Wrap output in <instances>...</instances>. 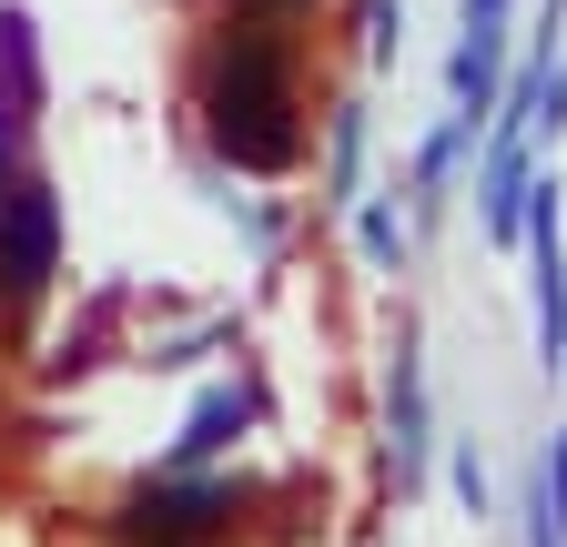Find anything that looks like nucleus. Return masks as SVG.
Instances as JSON below:
<instances>
[{
	"label": "nucleus",
	"instance_id": "obj_14",
	"mask_svg": "<svg viewBox=\"0 0 567 547\" xmlns=\"http://www.w3.org/2000/svg\"><path fill=\"white\" fill-rule=\"evenodd\" d=\"M527 122H537V132H567V72L537 82V112H527Z\"/></svg>",
	"mask_w": 567,
	"mask_h": 547
},
{
	"label": "nucleus",
	"instance_id": "obj_13",
	"mask_svg": "<svg viewBox=\"0 0 567 547\" xmlns=\"http://www.w3.org/2000/svg\"><path fill=\"white\" fill-rule=\"evenodd\" d=\"M456 497H466V507H476V517H486V507H496V487H486V466H476V446H456Z\"/></svg>",
	"mask_w": 567,
	"mask_h": 547
},
{
	"label": "nucleus",
	"instance_id": "obj_8",
	"mask_svg": "<svg viewBox=\"0 0 567 547\" xmlns=\"http://www.w3.org/2000/svg\"><path fill=\"white\" fill-rule=\"evenodd\" d=\"M244 426H254V395H244V385H213L193 416H183V436H173V466H213Z\"/></svg>",
	"mask_w": 567,
	"mask_h": 547
},
{
	"label": "nucleus",
	"instance_id": "obj_1",
	"mask_svg": "<svg viewBox=\"0 0 567 547\" xmlns=\"http://www.w3.org/2000/svg\"><path fill=\"white\" fill-rule=\"evenodd\" d=\"M203 132L234 173H284L305 153V122H295V72H284L274 31H234L213 51V82H203Z\"/></svg>",
	"mask_w": 567,
	"mask_h": 547
},
{
	"label": "nucleus",
	"instance_id": "obj_15",
	"mask_svg": "<svg viewBox=\"0 0 567 547\" xmlns=\"http://www.w3.org/2000/svg\"><path fill=\"white\" fill-rule=\"evenodd\" d=\"M244 11H305V0H244Z\"/></svg>",
	"mask_w": 567,
	"mask_h": 547
},
{
	"label": "nucleus",
	"instance_id": "obj_2",
	"mask_svg": "<svg viewBox=\"0 0 567 547\" xmlns=\"http://www.w3.org/2000/svg\"><path fill=\"white\" fill-rule=\"evenodd\" d=\"M244 507H254L244 476H193V466H173L163 487H142L122 507V537L132 547H213V537H234Z\"/></svg>",
	"mask_w": 567,
	"mask_h": 547
},
{
	"label": "nucleus",
	"instance_id": "obj_3",
	"mask_svg": "<svg viewBox=\"0 0 567 547\" xmlns=\"http://www.w3.org/2000/svg\"><path fill=\"white\" fill-rule=\"evenodd\" d=\"M51 264H61V203L41 173H0V285L11 295H41L51 285Z\"/></svg>",
	"mask_w": 567,
	"mask_h": 547
},
{
	"label": "nucleus",
	"instance_id": "obj_10",
	"mask_svg": "<svg viewBox=\"0 0 567 547\" xmlns=\"http://www.w3.org/2000/svg\"><path fill=\"white\" fill-rule=\"evenodd\" d=\"M354 183H365V112H334V203H365V193H354Z\"/></svg>",
	"mask_w": 567,
	"mask_h": 547
},
{
	"label": "nucleus",
	"instance_id": "obj_4",
	"mask_svg": "<svg viewBox=\"0 0 567 547\" xmlns=\"http://www.w3.org/2000/svg\"><path fill=\"white\" fill-rule=\"evenodd\" d=\"M517 244L537 264V355H547V375H567V214H557V183H537V173H527Z\"/></svg>",
	"mask_w": 567,
	"mask_h": 547
},
{
	"label": "nucleus",
	"instance_id": "obj_5",
	"mask_svg": "<svg viewBox=\"0 0 567 547\" xmlns=\"http://www.w3.org/2000/svg\"><path fill=\"white\" fill-rule=\"evenodd\" d=\"M496 61H507V0H466V41H456V122H476L486 132V112H496Z\"/></svg>",
	"mask_w": 567,
	"mask_h": 547
},
{
	"label": "nucleus",
	"instance_id": "obj_6",
	"mask_svg": "<svg viewBox=\"0 0 567 547\" xmlns=\"http://www.w3.org/2000/svg\"><path fill=\"white\" fill-rule=\"evenodd\" d=\"M385 446H395V476L415 487L425 456H436V436H425V365L415 345H395V375H385Z\"/></svg>",
	"mask_w": 567,
	"mask_h": 547
},
{
	"label": "nucleus",
	"instance_id": "obj_11",
	"mask_svg": "<svg viewBox=\"0 0 567 547\" xmlns=\"http://www.w3.org/2000/svg\"><path fill=\"white\" fill-rule=\"evenodd\" d=\"M354 244H365V264H385V274H395V254H405V224L385 214V203H365V214H354Z\"/></svg>",
	"mask_w": 567,
	"mask_h": 547
},
{
	"label": "nucleus",
	"instance_id": "obj_12",
	"mask_svg": "<svg viewBox=\"0 0 567 547\" xmlns=\"http://www.w3.org/2000/svg\"><path fill=\"white\" fill-rule=\"evenodd\" d=\"M466 143H476V122H446V132H436V143H425V153H415V183H425V193H436V183L456 173V153H466Z\"/></svg>",
	"mask_w": 567,
	"mask_h": 547
},
{
	"label": "nucleus",
	"instance_id": "obj_7",
	"mask_svg": "<svg viewBox=\"0 0 567 547\" xmlns=\"http://www.w3.org/2000/svg\"><path fill=\"white\" fill-rule=\"evenodd\" d=\"M31 82H41V61H31V11H0V173L21 163V122H31Z\"/></svg>",
	"mask_w": 567,
	"mask_h": 547
},
{
	"label": "nucleus",
	"instance_id": "obj_9",
	"mask_svg": "<svg viewBox=\"0 0 567 547\" xmlns=\"http://www.w3.org/2000/svg\"><path fill=\"white\" fill-rule=\"evenodd\" d=\"M527 547H567V426L537 456V487H527Z\"/></svg>",
	"mask_w": 567,
	"mask_h": 547
}]
</instances>
